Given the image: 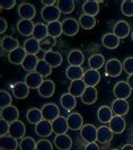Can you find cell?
Masks as SVG:
<instances>
[{
    "instance_id": "cell-1",
    "label": "cell",
    "mask_w": 133,
    "mask_h": 150,
    "mask_svg": "<svg viewBox=\"0 0 133 150\" xmlns=\"http://www.w3.org/2000/svg\"><path fill=\"white\" fill-rule=\"evenodd\" d=\"M60 16H61V11L58 6H44L41 10V17L47 24L58 22Z\"/></svg>"
},
{
    "instance_id": "cell-2",
    "label": "cell",
    "mask_w": 133,
    "mask_h": 150,
    "mask_svg": "<svg viewBox=\"0 0 133 150\" xmlns=\"http://www.w3.org/2000/svg\"><path fill=\"white\" fill-rule=\"evenodd\" d=\"M62 24V32L66 36H74L78 34L80 24L74 18H66L64 21L61 22Z\"/></svg>"
},
{
    "instance_id": "cell-3",
    "label": "cell",
    "mask_w": 133,
    "mask_h": 150,
    "mask_svg": "<svg viewBox=\"0 0 133 150\" xmlns=\"http://www.w3.org/2000/svg\"><path fill=\"white\" fill-rule=\"evenodd\" d=\"M123 63L117 59H110L105 64V74L110 77H118L122 74Z\"/></svg>"
},
{
    "instance_id": "cell-4",
    "label": "cell",
    "mask_w": 133,
    "mask_h": 150,
    "mask_svg": "<svg viewBox=\"0 0 133 150\" xmlns=\"http://www.w3.org/2000/svg\"><path fill=\"white\" fill-rule=\"evenodd\" d=\"M131 91H132V89L130 88L129 83L126 81L116 83L114 86V89H113L114 96L116 97V99H125V100L131 96Z\"/></svg>"
},
{
    "instance_id": "cell-5",
    "label": "cell",
    "mask_w": 133,
    "mask_h": 150,
    "mask_svg": "<svg viewBox=\"0 0 133 150\" xmlns=\"http://www.w3.org/2000/svg\"><path fill=\"white\" fill-rule=\"evenodd\" d=\"M42 114L44 120L53 122L60 116V110L58 105H55L54 103H46L42 107Z\"/></svg>"
},
{
    "instance_id": "cell-6",
    "label": "cell",
    "mask_w": 133,
    "mask_h": 150,
    "mask_svg": "<svg viewBox=\"0 0 133 150\" xmlns=\"http://www.w3.org/2000/svg\"><path fill=\"white\" fill-rule=\"evenodd\" d=\"M18 14L22 19L32 21L36 15V9L34 7V5H32L30 2H23L18 7Z\"/></svg>"
},
{
    "instance_id": "cell-7",
    "label": "cell",
    "mask_w": 133,
    "mask_h": 150,
    "mask_svg": "<svg viewBox=\"0 0 133 150\" xmlns=\"http://www.w3.org/2000/svg\"><path fill=\"white\" fill-rule=\"evenodd\" d=\"M81 138L87 142H95L97 141V129L93 124H85L80 130Z\"/></svg>"
},
{
    "instance_id": "cell-8",
    "label": "cell",
    "mask_w": 133,
    "mask_h": 150,
    "mask_svg": "<svg viewBox=\"0 0 133 150\" xmlns=\"http://www.w3.org/2000/svg\"><path fill=\"white\" fill-rule=\"evenodd\" d=\"M82 80H83V83H86L87 87H96L97 83L100 81V74L97 70L89 69L87 71H85Z\"/></svg>"
},
{
    "instance_id": "cell-9",
    "label": "cell",
    "mask_w": 133,
    "mask_h": 150,
    "mask_svg": "<svg viewBox=\"0 0 133 150\" xmlns=\"http://www.w3.org/2000/svg\"><path fill=\"white\" fill-rule=\"evenodd\" d=\"M26 133V127L22 121L17 120L13 123H10V129H9V135H11L15 139H23Z\"/></svg>"
},
{
    "instance_id": "cell-10",
    "label": "cell",
    "mask_w": 133,
    "mask_h": 150,
    "mask_svg": "<svg viewBox=\"0 0 133 150\" xmlns=\"http://www.w3.org/2000/svg\"><path fill=\"white\" fill-rule=\"evenodd\" d=\"M1 119L5 121H7L9 123H13L15 121L18 120L19 117V112H18V108L14 105H10L5 108H1Z\"/></svg>"
},
{
    "instance_id": "cell-11",
    "label": "cell",
    "mask_w": 133,
    "mask_h": 150,
    "mask_svg": "<svg viewBox=\"0 0 133 150\" xmlns=\"http://www.w3.org/2000/svg\"><path fill=\"white\" fill-rule=\"evenodd\" d=\"M112 111L114 113V115H118V116H124L129 112V103L125 99H115L111 106Z\"/></svg>"
},
{
    "instance_id": "cell-12",
    "label": "cell",
    "mask_w": 133,
    "mask_h": 150,
    "mask_svg": "<svg viewBox=\"0 0 133 150\" xmlns=\"http://www.w3.org/2000/svg\"><path fill=\"white\" fill-rule=\"evenodd\" d=\"M113 34L115 36H117L120 40L121 38H125L130 34V25L125 21H118L114 27H113Z\"/></svg>"
},
{
    "instance_id": "cell-13",
    "label": "cell",
    "mask_w": 133,
    "mask_h": 150,
    "mask_svg": "<svg viewBox=\"0 0 133 150\" xmlns=\"http://www.w3.org/2000/svg\"><path fill=\"white\" fill-rule=\"evenodd\" d=\"M35 132L38 137L41 138H46L49 135H51V133L53 132V129H52V122L47 120H43L41 122H38L36 125H35Z\"/></svg>"
},
{
    "instance_id": "cell-14",
    "label": "cell",
    "mask_w": 133,
    "mask_h": 150,
    "mask_svg": "<svg viewBox=\"0 0 133 150\" xmlns=\"http://www.w3.org/2000/svg\"><path fill=\"white\" fill-rule=\"evenodd\" d=\"M25 83L30 87V89H38L40 86L42 85V83L44 81L43 80V77L40 75L36 71H33V72H30L28 75L25 77Z\"/></svg>"
},
{
    "instance_id": "cell-15",
    "label": "cell",
    "mask_w": 133,
    "mask_h": 150,
    "mask_svg": "<svg viewBox=\"0 0 133 150\" xmlns=\"http://www.w3.org/2000/svg\"><path fill=\"white\" fill-rule=\"evenodd\" d=\"M30 89L25 81H18L13 86V95L17 99H25L30 94Z\"/></svg>"
},
{
    "instance_id": "cell-16",
    "label": "cell",
    "mask_w": 133,
    "mask_h": 150,
    "mask_svg": "<svg viewBox=\"0 0 133 150\" xmlns=\"http://www.w3.org/2000/svg\"><path fill=\"white\" fill-rule=\"evenodd\" d=\"M26 55H27V53L25 51V49L24 47H18V49H16L13 52L8 54V60L11 64H16V66L21 64L22 66Z\"/></svg>"
},
{
    "instance_id": "cell-17",
    "label": "cell",
    "mask_w": 133,
    "mask_h": 150,
    "mask_svg": "<svg viewBox=\"0 0 133 150\" xmlns=\"http://www.w3.org/2000/svg\"><path fill=\"white\" fill-rule=\"evenodd\" d=\"M54 144L59 150H70L72 147V139L66 133L57 134L54 138Z\"/></svg>"
},
{
    "instance_id": "cell-18",
    "label": "cell",
    "mask_w": 133,
    "mask_h": 150,
    "mask_svg": "<svg viewBox=\"0 0 133 150\" xmlns=\"http://www.w3.org/2000/svg\"><path fill=\"white\" fill-rule=\"evenodd\" d=\"M66 121H68V127L70 130L78 131V130H81V128L83 127V119L81 115L77 112L69 114V116L66 117Z\"/></svg>"
},
{
    "instance_id": "cell-19",
    "label": "cell",
    "mask_w": 133,
    "mask_h": 150,
    "mask_svg": "<svg viewBox=\"0 0 133 150\" xmlns=\"http://www.w3.org/2000/svg\"><path fill=\"white\" fill-rule=\"evenodd\" d=\"M38 94H40V96L43 98H49L53 96V94H54V91H55V85L54 83L50 80V79H46L44 80L42 85L40 86V88H38Z\"/></svg>"
},
{
    "instance_id": "cell-20",
    "label": "cell",
    "mask_w": 133,
    "mask_h": 150,
    "mask_svg": "<svg viewBox=\"0 0 133 150\" xmlns=\"http://www.w3.org/2000/svg\"><path fill=\"white\" fill-rule=\"evenodd\" d=\"M34 27H35V25L33 24L32 21L21 19L19 22L17 23V30L19 32V34L23 35V36H30V35H33Z\"/></svg>"
},
{
    "instance_id": "cell-21",
    "label": "cell",
    "mask_w": 133,
    "mask_h": 150,
    "mask_svg": "<svg viewBox=\"0 0 133 150\" xmlns=\"http://www.w3.org/2000/svg\"><path fill=\"white\" fill-rule=\"evenodd\" d=\"M108 124H110V129L113 131V133H116V134L123 133L126 127L125 120L123 119V116H118V115H114Z\"/></svg>"
},
{
    "instance_id": "cell-22",
    "label": "cell",
    "mask_w": 133,
    "mask_h": 150,
    "mask_svg": "<svg viewBox=\"0 0 133 150\" xmlns=\"http://www.w3.org/2000/svg\"><path fill=\"white\" fill-rule=\"evenodd\" d=\"M113 135L114 133L110 129V127L102 125L97 129V141L99 143H108L110 141H112Z\"/></svg>"
},
{
    "instance_id": "cell-23",
    "label": "cell",
    "mask_w": 133,
    "mask_h": 150,
    "mask_svg": "<svg viewBox=\"0 0 133 150\" xmlns=\"http://www.w3.org/2000/svg\"><path fill=\"white\" fill-rule=\"evenodd\" d=\"M52 129H53V132L55 134H64L66 131L69 130L66 117L59 116L58 119H55L52 122Z\"/></svg>"
},
{
    "instance_id": "cell-24",
    "label": "cell",
    "mask_w": 133,
    "mask_h": 150,
    "mask_svg": "<svg viewBox=\"0 0 133 150\" xmlns=\"http://www.w3.org/2000/svg\"><path fill=\"white\" fill-rule=\"evenodd\" d=\"M87 86L86 83H83V80L80 79V80H74V81H71L70 86H69V94H71L74 97H81L83 91L86 90Z\"/></svg>"
},
{
    "instance_id": "cell-25",
    "label": "cell",
    "mask_w": 133,
    "mask_h": 150,
    "mask_svg": "<svg viewBox=\"0 0 133 150\" xmlns=\"http://www.w3.org/2000/svg\"><path fill=\"white\" fill-rule=\"evenodd\" d=\"M43 60H45L52 68H58L62 64V55L55 51H49L44 53Z\"/></svg>"
},
{
    "instance_id": "cell-26",
    "label": "cell",
    "mask_w": 133,
    "mask_h": 150,
    "mask_svg": "<svg viewBox=\"0 0 133 150\" xmlns=\"http://www.w3.org/2000/svg\"><path fill=\"white\" fill-rule=\"evenodd\" d=\"M82 11L85 15L88 16H95L99 13V2L95 0H87L82 4Z\"/></svg>"
},
{
    "instance_id": "cell-27",
    "label": "cell",
    "mask_w": 133,
    "mask_h": 150,
    "mask_svg": "<svg viewBox=\"0 0 133 150\" xmlns=\"http://www.w3.org/2000/svg\"><path fill=\"white\" fill-rule=\"evenodd\" d=\"M83 61H85V57H83V53L80 50H72L68 54V63H69V66L81 67Z\"/></svg>"
},
{
    "instance_id": "cell-28",
    "label": "cell",
    "mask_w": 133,
    "mask_h": 150,
    "mask_svg": "<svg viewBox=\"0 0 133 150\" xmlns=\"http://www.w3.org/2000/svg\"><path fill=\"white\" fill-rule=\"evenodd\" d=\"M1 47H2V50H5V51H8V52H13L14 50L16 49H18L19 47V42H18V40L15 38H13V36H4V38H1Z\"/></svg>"
},
{
    "instance_id": "cell-29",
    "label": "cell",
    "mask_w": 133,
    "mask_h": 150,
    "mask_svg": "<svg viewBox=\"0 0 133 150\" xmlns=\"http://www.w3.org/2000/svg\"><path fill=\"white\" fill-rule=\"evenodd\" d=\"M113 116H114V113L112 111V108L106 105L100 106L97 111V119L102 123H110Z\"/></svg>"
},
{
    "instance_id": "cell-30",
    "label": "cell",
    "mask_w": 133,
    "mask_h": 150,
    "mask_svg": "<svg viewBox=\"0 0 133 150\" xmlns=\"http://www.w3.org/2000/svg\"><path fill=\"white\" fill-rule=\"evenodd\" d=\"M97 89L96 87H87L83 91L81 98V102L86 105H91L97 100Z\"/></svg>"
},
{
    "instance_id": "cell-31",
    "label": "cell",
    "mask_w": 133,
    "mask_h": 150,
    "mask_svg": "<svg viewBox=\"0 0 133 150\" xmlns=\"http://www.w3.org/2000/svg\"><path fill=\"white\" fill-rule=\"evenodd\" d=\"M60 104L61 106L68 111V112H70V111H72L76 105H77V100H76V97L72 96L71 94H69V93H66V94H63L61 97H60Z\"/></svg>"
},
{
    "instance_id": "cell-32",
    "label": "cell",
    "mask_w": 133,
    "mask_h": 150,
    "mask_svg": "<svg viewBox=\"0 0 133 150\" xmlns=\"http://www.w3.org/2000/svg\"><path fill=\"white\" fill-rule=\"evenodd\" d=\"M19 147L17 139L11 135H5L0 138V148L4 150H16Z\"/></svg>"
},
{
    "instance_id": "cell-33",
    "label": "cell",
    "mask_w": 133,
    "mask_h": 150,
    "mask_svg": "<svg viewBox=\"0 0 133 150\" xmlns=\"http://www.w3.org/2000/svg\"><path fill=\"white\" fill-rule=\"evenodd\" d=\"M83 69L81 67H77V66H69L66 70V78L70 79L71 81H74V80H80L83 77Z\"/></svg>"
},
{
    "instance_id": "cell-34",
    "label": "cell",
    "mask_w": 133,
    "mask_h": 150,
    "mask_svg": "<svg viewBox=\"0 0 133 150\" xmlns=\"http://www.w3.org/2000/svg\"><path fill=\"white\" fill-rule=\"evenodd\" d=\"M102 44L106 49L114 50V49L118 47V45H120V38L117 36H115L113 33H107L102 38Z\"/></svg>"
},
{
    "instance_id": "cell-35",
    "label": "cell",
    "mask_w": 133,
    "mask_h": 150,
    "mask_svg": "<svg viewBox=\"0 0 133 150\" xmlns=\"http://www.w3.org/2000/svg\"><path fill=\"white\" fill-rule=\"evenodd\" d=\"M24 49L27 54H33L36 55L37 53L41 51V46H40V41L35 40L34 38H27L24 43Z\"/></svg>"
},
{
    "instance_id": "cell-36",
    "label": "cell",
    "mask_w": 133,
    "mask_h": 150,
    "mask_svg": "<svg viewBox=\"0 0 133 150\" xmlns=\"http://www.w3.org/2000/svg\"><path fill=\"white\" fill-rule=\"evenodd\" d=\"M38 59H37L36 55H33V54H27L25 60L23 62L22 67L24 70L28 71V72H33L36 70L37 63H38Z\"/></svg>"
},
{
    "instance_id": "cell-37",
    "label": "cell",
    "mask_w": 133,
    "mask_h": 150,
    "mask_svg": "<svg viewBox=\"0 0 133 150\" xmlns=\"http://www.w3.org/2000/svg\"><path fill=\"white\" fill-rule=\"evenodd\" d=\"M26 119L27 121L32 123V124H35L36 125L38 122L43 120V114H42V110L36 108V107H33L27 111L26 113Z\"/></svg>"
},
{
    "instance_id": "cell-38",
    "label": "cell",
    "mask_w": 133,
    "mask_h": 150,
    "mask_svg": "<svg viewBox=\"0 0 133 150\" xmlns=\"http://www.w3.org/2000/svg\"><path fill=\"white\" fill-rule=\"evenodd\" d=\"M47 36H49L47 25L41 24V23H37V24H35L34 32H33V38L41 42L42 40H44V38H47Z\"/></svg>"
},
{
    "instance_id": "cell-39",
    "label": "cell",
    "mask_w": 133,
    "mask_h": 150,
    "mask_svg": "<svg viewBox=\"0 0 133 150\" xmlns=\"http://www.w3.org/2000/svg\"><path fill=\"white\" fill-rule=\"evenodd\" d=\"M104 64H105V59L102 54H93L88 59V66L93 70L98 71V69H100Z\"/></svg>"
},
{
    "instance_id": "cell-40",
    "label": "cell",
    "mask_w": 133,
    "mask_h": 150,
    "mask_svg": "<svg viewBox=\"0 0 133 150\" xmlns=\"http://www.w3.org/2000/svg\"><path fill=\"white\" fill-rule=\"evenodd\" d=\"M47 32H49V36L54 38H59V36H61V34H63V32H62V24L59 21L47 24Z\"/></svg>"
},
{
    "instance_id": "cell-41",
    "label": "cell",
    "mask_w": 133,
    "mask_h": 150,
    "mask_svg": "<svg viewBox=\"0 0 133 150\" xmlns=\"http://www.w3.org/2000/svg\"><path fill=\"white\" fill-rule=\"evenodd\" d=\"M79 24L83 30H91L96 25V18L93 17V16H88L83 14L79 17Z\"/></svg>"
},
{
    "instance_id": "cell-42",
    "label": "cell",
    "mask_w": 133,
    "mask_h": 150,
    "mask_svg": "<svg viewBox=\"0 0 133 150\" xmlns=\"http://www.w3.org/2000/svg\"><path fill=\"white\" fill-rule=\"evenodd\" d=\"M58 8L62 14H71L74 10V0H60L58 1Z\"/></svg>"
},
{
    "instance_id": "cell-43",
    "label": "cell",
    "mask_w": 133,
    "mask_h": 150,
    "mask_svg": "<svg viewBox=\"0 0 133 150\" xmlns=\"http://www.w3.org/2000/svg\"><path fill=\"white\" fill-rule=\"evenodd\" d=\"M35 71L38 72L40 75L44 78V77H49V76L51 75L52 67L45 60H40L38 61V63H37V67H36V70H35Z\"/></svg>"
},
{
    "instance_id": "cell-44",
    "label": "cell",
    "mask_w": 133,
    "mask_h": 150,
    "mask_svg": "<svg viewBox=\"0 0 133 150\" xmlns=\"http://www.w3.org/2000/svg\"><path fill=\"white\" fill-rule=\"evenodd\" d=\"M57 45V40L51 36H47L44 40H42L40 42V46H41V51H44V52H49L52 51V49Z\"/></svg>"
},
{
    "instance_id": "cell-45",
    "label": "cell",
    "mask_w": 133,
    "mask_h": 150,
    "mask_svg": "<svg viewBox=\"0 0 133 150\" xmlns=\"http://www.w3.org/2000/svg\"><path fill=\"white\" fill-rule=\"evenodd\" d=\"M37 142L30 137L23 138L21 143H19V148L21 150H36Z\"/></svg>"
},
{
    "instance_id": "cell-46",
    "label": "cell",
    "mask_w": 133,
    "mask_h": 150,
    "mask_svg": "<svg viewBox=\"0 0 133 150\" xmlns=\"http://www.w3.org/2000/svg\"><path fill=\"white\" fill-rule=\"evenodd\" d=\"M121 11L126 17L133 16V0H124L121 4Z\"/></svg>"
},
{
    "instance_id": "cell-47",
    "label": "cell",
    "mask_w": 133,
    "mask_h": 150,
    "mask_svg": "<svg viewBox=\"0 0 133 150\" xmlns=\"http://www.w3.org/2000/svg\"><path fill=\"white\" fill-rule=\"evenodd\" d=\"M11 103H13V98L10 96V94L4 89L0 90V107L1 108L8 107L11 105Z\"/></svg>"
},
{
    "instance_id": "cell-48",
    "label": "cell",
    "mask_w": 133,
    "mask_h": 150,
    "mask_svg": "<svg viewBox=\"0 0 133 150\" xmlns=\"http://www.w3.org/2000/svg\"><path fill=\"white\" fill-rule=\"evenodd\" d=\"M36 150H53V144L47 139H41L37 141Z\"/></svg>"
},
{
    "instance_id": "cell-49",
    "label": "cell",
    "mask_w": 133,
    "mask_h": 150,
    "mask_svg": "<svg viewBox=\"0 0 133 150\" xmlns=\"http://www.w3.org/2000/svg\"><path fill=\"white\" fill-rule=\"evenodd\" d=\"M123 70L127 75H133V57H129L123 61Z\"/></svg>"
},
{
    "instance_id": "cell-50",
    "label": "cell",
    "mask_w": 133,
    "mask_h": 150,
    "mask_svg": "<svg viewBox=\"0 0 133 150\" xmlns=\"http://www.w3.org/2000/svg\"><path fill=\"white\" fill-rule=\"evenodd\" d=\"M9 129H10V123L5 120H0V135L5 137L7 135V133H9Z\"/></svg>"
},
{
    "instance_id": "cell-51",
    "label": "cell",
    "mask_w": 133,
    "mask_h": 150,
    "mask_svg": "<svg viewBox=\"0 0 133 150\" xmlns=\"http://www.w3.org/2000/svg\"><path fill=\"white\" fill-rule=\"evenodd\" d=\"M15 5H16L15 0H1V1H0L1 9H6V10H9V9L14 8Z\"/></svg>"
},
{
    "instance_id": "cell-52",
    "label": "cell",
    "mask_w": 133,
    "mask_h": 150,
    "mask_svg": "<svg viewBox=\"0 0 133 150\" xmlns=\"http://www.w3.org/2000/svg\"><path fill=\"white\" fill-rule=\"evenodd\" d=\"M7 21L5 19V18H0V33L2 34V33H5L6 30H7Z\"/></svg>"
},
{
    "instance_id": "cell-53",
    "label": "cell",
    "mask_w": 133,
    "mask_h": 150,
    "mask_svg": "<svg viewBox=\"0 0 133 150\" xmlns=\"http://www.w3.org/2000/svg\"><path fill=\"white\" fill-rule=\"evenodd\" d=\"M85 150H100V149H99V147H98V144L96 142H89L86 144Z\"/></svg>"
},
{
    "instance_id": "cell-54",
    "label": "cell",
    "mask_w": 133,
    "mask_h": 150,
    "mask_svg": "<svg viewBox=\"0 0 133 150\" xmlns=\"http://www.w3.org/2000/svg\"><path fill=\"white\" fill-rule=\"evenodd\" d=\"M42 4L45 6H54L57 4L55 0H42Z\"/></svg>"
},
{
    "instance_id": "cell-55",
    "label": "cell",
    "mask_w": 133,
    "mask_h": 150,
    "mask_svg": "<svg viewBox=\"0 0 133 150\" xmlns=\"http://www.w3.org/2000/svg\"><path fill=\"white\" fill-rule=\"evenodd\" d=\"M126 83H129L130 88L133 90V75H130L129 77H127V80H126Z\"/></svg>"
},
{
    "instance_id": "cell-56",
    "label": "cell",
    "mask_w": 133,
    "mask_h": 150,
    "mask_svg": "<svg viewBox=\"0 0 133 150\" xmlns=\"http://www.w3.org/2000/svg\"><path fill=\"white\" fill-rule=\"evenodd\" d=\"M121 150H133V146L129 143V144H125V146H123V148H122Z\"/></svg>"
},
{
    "instance_id": "cell-57",
    "label": "cell",
    "mask_w": 133,
    "mask_h": 150,
    "mask_svg": "<svg viewBox=\"0 0 133 150\" xmlns=\"http://www.w3.org/2000/svg\"><path fill=\"white\" fill-rule=\"evenodd\" d=\"M131 40H132V42H133V30H132V33H131Z\"/></svg>"
},
{
    "instance_id": "cell-58",
    "label": "cell",
    "mask_w": 133,
    "mask_h": 150,
    "mask_svg": "<svg viewBox=\"0 0 133 150\" xmlns=\"http://www.w3.org/2000/svg\"><path fill=\"white\" fill-rule=\"evenodd\" d=\"M112 150H118V149H112Z\"/></svg>"
},
{
    "instance_id": "cell-59",
    "label": "cell",
    "mask_w": 133,
    "mask_h": 150,
    "mask_svg": "<svg viewBox=\"0 0 133 150\" xmlns=\"http://www.w3.org/2000/svg\"><path fill=\"white\" fill-rule=\"evenodd\" d=\"M1 150H4V149H1Z\"/></svg>"
}]
</instances>
